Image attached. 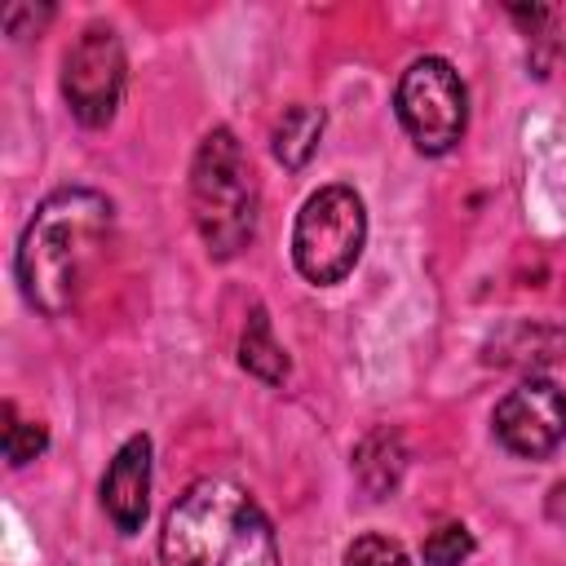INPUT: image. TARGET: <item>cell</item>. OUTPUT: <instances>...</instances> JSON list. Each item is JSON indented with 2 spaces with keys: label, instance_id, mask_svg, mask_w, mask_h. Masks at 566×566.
<instances>
[{
  "label": "cell",
  "instance_id": "obj_1",
  "mask_svg": "<svg viewBox=\"0 0 566 566\" xmlns=\"http://www.w3.org/2000/svg\"><path fill=\"white\" fill-rule=\"evenodd\" d=\"M111 226H115V208L102 190L88 186L53 190L35 208L18 243L22 296L49 318L66 314L80 301V287L88 283V270L97 265L111 239Z\"/></svg>",
  "mask_w": 566,
  "mask_h": 566
},
{
  "label": "cell",
  "instance_id": "obj_2",
  "mask_svg": "<svg viewBox=\"0 0 566 566\" xmlns=\"http://www.w3.org/2000/svg\"><path fill=\"white\" fill-rule=\"evenodd\" d=\"M164 566H279V544L261 504L217 478L177 495L159 535Z\"/></svg>",
  "mask_w": 566,
  "mask_h": 566
},
{
  "label": "cell",
  "instance_id": "obj_3",
  "mask_svg": "<svg viewBox=\"0 0 566 566\" xmlns=\"http://www.w3.org/2000/svg\"><path fill=\"white\" fill-rule=\"evenodd\" d=\"M256 177L230 128H212L190 164V212L212 256H239L256 234Z\"/></svg>",
  "mask_w": 566,
  "mask_h": 566
},
{
  "label": "cell",
  "instance_id": "obj_4",
  "mask_svg": "<svg viewBox=\"0 0 566 566\" xmlns=\"http://www.w3.org/2000/svg\"><path fill=\"white\" fill-rule=\"evenodd\" d=\"M363 239H367L363 199L349 186H323L296 212L292 261L301 279H310L314 287H327V283H340L358 265Z\"/></svg>",
  "mask_w": 566,
  "mask_h": 566
},
{
  "label": "cell",
  "instance_id": "obj_5",
  "mask_svg": "<svg viewBox=\"0 0 566 566\" xmlns=\"http://www.w3.org/2000/svg\"><path fill=\"white\" fill-rule=\"evenodd\" d=\"M398 119L416 150L442 155L464 133V84L442 57H416L398 80Z\"/></svg>",
  "mask_w": 566,
  "mask_h": 566
},
{
  "label": "cell",
  "instance_id": "obj_6",
  "mask_svg": "<svg viewBox=\"0 0 566 566\" xmlns=\"http://www.w3.org/2000/svg\"><path fill=\"white\" fill-rule=\"evenodd\" d=\"M124 80H128V57L119 35L111 27H84V35L71 44L62 62V97L71 115L84 128H106L119 111Z\"/></svg>",
  "mask_w": 566,
  "mask_h": 566
},
{
  "label": "cell",
  "instance_id": "obj_7",
  "mask_svg": "<svg viewBox=\"0 0 566 566\" xmlns=\"http://www.w3.org/2000/svg\"><path fill=\"white\" fill-rule=\"evenodd\" d=\"M491 424L513 455L544 460L566 438V394L553 380H522L500 398Z\"/></svg>",
  "mask_w": 566,
  "mask_h": 566
},
{
  "label": "cell",
  "instance_id": "obj_8",
  "mask_svg": "<svg viewBox=\"0 0 566 566\" xmlns=\"http://www.w3.org/2000/svg\"><path fill=\"white\" fill-rule=\"evenodd\" d=\"M102 509L124 535L142 531L146 509H150V438L146 433H133L115 451V460L102 478Z\"/></svg>",
  "mask_w": 566,
  "mask_h": 566
},
{
  "label": "cell",
  "instance_id": "obj_9",
  "mask_svg": "<svg viewBox=\"0 0 566 566\" xmlns=\"http://www.w3.org/2000/svg\"><path fill=\"white\" fill-rule=\"evenodd\" d=\"M402 469H407V447L394 429H371L354 451V473L371 500H385L402 482Z\"/></svg>",
  "mask_w": 566,
  "mask_h": 566
},
{
  "label": "cell",
  "instance_id": "obj_10",
  "mask_svg": "<svg viewBox=\"0 0 566 566\" xmlns=\"http://www.w3.org/2000/svg\"><path fill=\"white\" fill-rule=\"evenodd\" d=\"M323 124H327V119H323L318 106H305V102L287 106V111L274 119V133H270L274 159H279L283 168H305V164L314 159L318 142H323Z\"/></svg>",
  "mask_w": 566,
  "mask_h": 566
},
{
  "label": "cell",
  "instance_id": "obj_11",
  "mask_svg": "<svg viewBox=\"0 0 566 566\" xmlns=\"http://www.w3.org/2000/svg\"><path fill=\"white\" fill-rule=\"evenodd\" d=\"M239 363H243V371H252V376L265 380V385H283V380H287V354H283V345L274 340L270 314H265L261 305H256V310L248 314V323H243Z\"/></svg>",
  "mask_w": 566,
  "mask_h": 566
},
{
  "label": "cell",
  "instance_id": "obj_12",
  "mask_svg": "<svg viewBox=\"0 0 566 566\" xmlns=\"http://www.w3.org/2000/svg\"><path fill=\"white\" fill-rule=\"evenodd\" d=\"M4 420H9L4 424V460L13 469H22V464H31L49 447V429L40 420H18L13 407H4Z\"/></svg>",
  "mask_w": 566,
  "mask_h": 566
},
{
  "label": "cell",
  "instance_id": "obj_13",
  "mask_svg": "<svg viewBox=\"0 0 566 566\" xmlns=\"http://www.w3.org/2000/svg\"><path fill=\"white\" fill-rule=\"evenodd\" d=\"M473 557V535L464 522H442L424 539V566H464Z\"/></svg>",
  "mask_w": 566,
  "mask_h": 566
},
{
  "label": "cell",
  "instance_id": "obj_14",
  "mask_svg": "<svg viewBox=\"0 0 566 566\" xmlns=\"http://www.w3.org/2000/svg\"><path fill=\"white\" fill-rule=\"evenodd\" d=\"M345 566H411L407 548L389 535H358L345 548Z\"/></svg>",
  "mask_w": 566,
  "mask_h": 566
},
{
  "label": "cell",
  "instance_id": "obj_15",
  "mask_svg": "<svg viewBox=\"0 0 566 566\" xmlns=\"http://www.w3.org/2000/svg\"><path fill=\"white\" fill-rule=\"evenodd\" d=\"M49 18H53V9H49V4H40V9H31V4H13V9L4 13V35L22 40V22H31V27L40 31Z\"/></svg>",
  "mask_w": 566,
  "mask_h": 566
},
{
  "label": "cell",
  "instance_id": "obj_16",
  "mask_svg": "<svg viewBox=\"0 0 566 566\" xmlns=\"http://www.w3.org/2000/svg\"><path fill=\"white\" fill-rule=\"evenodd\" d=\"M544 513H548V522L566 526V482H553V486H548V495H544Z\"/></svg>",
  "mask_w": 566,
  "mask_h": 566
}]
</instances>
